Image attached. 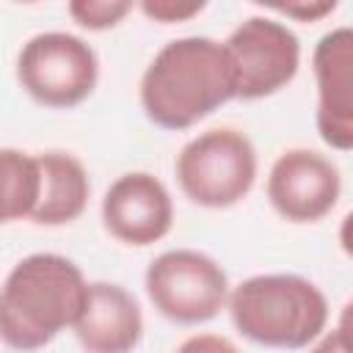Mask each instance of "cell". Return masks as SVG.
<instances>
[{
	"instance_id": "15",
	"label": "cell",
	"mask_w": 353,
	"mask_h": 353,
	"mask_svg": "<svg viewBox=\"0 0 353 353\" xmlns=\"http://www.w3.org/2000/svg\"><path fill=\"white\" fill-rule=\"evenodd\" d=\"M138 3H141L143 14L160 25L188 22L207 6V0H138Z\"/></svg>"
},
{
	"instance_id": "1",
	"label": "cell",
	"mask_w": 353,
	"mask_h": 353,
	"mask_svg": "<svg viewBox=\"0 0 353 353\" xmlns=\"http://www.w3.org/2000/svg\"><path fill=\"white\" fill-rule=\"evenodd\" d=\"M234 97V72L223 44L204 36L168 41L141 80L146 116L165 130H185Z\"/></svg>"
},
{
	"instance_id": "16",
	"label": "cell",
	"mask_w": 353,
	"mask_h": 353,
	"mask_svg": "<svg viewBox=\"0 0 353 353\" xmlns=\"http://www.w3.org/2000/svg\"><path fill=\"white\" fill-rule=\"evenodd\" d=\"M251 3L273 8L290 19H298V22H317V19L328 17L339 0H251Z\"/></svg>"
},
{
	"instance_id": "2",
	"label": "cell",
	"mask_w": 353,
	"mask_h": 353,
	"mask_svg": "<svg viewBox=\"0 0 353 353\" xmlns=\"http://www.w3.org/2000/svg\"><path fill=\"white\" fill-rule=\"evenodd\" d=\"M85 279L80 268L58 254H30L0 290V339L17 350H36L74 323Z\"/></svg>"
},
{
	"instance_id": "3",
	"label": "cell",
	"mask_w": 353,
	"mask_h": 353,
	"mask_svg": "<svg viewBox=\"0 0 353 353\" xmlns=\"http://www.w3.org/2000/svg\"><path fill=\"white\" fill-rule=\"evenodd\" d=\"M226 301L234 328L268 347H306L328 320L325 295L292 273L251 276Z\"/></svg>"
},
{
	"instance_id": "17",
	"label": "cell",
	"mask_w": 353,
	"mask_h": 353,
	"mask_svg": "<svg viewBox=\"0 0 353 353\" xmlns=\"http://www.w3.org/2000/svg\"><path fill=\"white\" fill-rule=\"evenodd\" d=\"M17 3H36V0H17Z\"/></svg>"
},
{
	"instance_id": "9",
	"label": "cell",
	"mask_w": 353,
	"mask_h": 353,
	"mask_svg": "<svg viewBox=\"0 0 353 353\" xmlns=\"http://www.w3.org/2000/svg\"><path fill=\"white\" fill-rule=\"evenodd\" d=\"M105 229L127 245H149L168 234L174 204L165 185L143 171L119 176L102 199Z\"/></svg>"
},
{
	"instance_id": "6",
	"label": "cell",
	"mask_w": 353,
	"mask_h": 353,
	"mask_svg": "<svg viewBox=\"0 0 353 353\" xmlns=\"http://www.w3.org/2000/svg\"><path fill=\"white\" fill-rule=\"evenodd\" d=\"M17 77L39 105L74 108L97 85V55L72 33H39L22 47Z\"/></svg>"
},
{
	"instance_id": "7",
	"label": "cell",
	"mask_w": 353,
	"mask_h": 353,
	"mask_svg": "<svg viewBox=\"0 0 353 353\" xmlns=\"http://www.w3.org/2000/svg\"><path fill=\"white\" fill-rule=\"evenodd\" d=\"M232 72H234V97L262 99L284 88L301 61V44L290 28L281 22L251 17L223 44Z\"/></svg>"
},
{
	"instance_id": "14",
	"label": "cell",
	"mask_w": 353,
	"mask_h": 353,
	"mask_svg": "<svg viewBox=\"0 0 353 353\" xmlns=\"http://www.w3.org/2000/svg\"><path fill=\"white\" fill-rule=\"evenodd\" d=\"M135 0H69V14L80 28L88 30H108L119 25L130 11Z\"/></svg>"
},
{
	"instance_id": "4",
	"label": "cell",
	"mask_w": 353,
	"mask_h": 353,
	"mask_svg": "<svg viewBox=\"0 0 353 353\" xmlns=\"http://www.w3.org/2000/svg\"><path fill=\"white\" fill-rule=\"evenodd\" d=\"M176 179L190 201L215 210L232 207L256 179V152L240 130H207L182 146Z\"/></svg>"
},
{
	"instance_id": "10",
	"label": "cell",
	"mask_w": 353,
	"mask_h": 353,
	"mask_svg": "<svg viewBox=\"0 0 353 353\" xmlns=\"http://www.w3.org/2000/svg\"><path fill=\"white\" fill-rule=\"evenodd\" d=\"M350 47L347 28L325 33L314 47L317 77V130L323 141L339 152L353 146V110H350Z\"/></svg>"
},
{
	"instance_id": "8",
	"label": "cell",
	"mask_w": 353,
	"mask_h": 353,
	"mask_svg": "<svg viewBox=\"0 0 353 353\" xmlns=\"http://www.w3.org/2000/svg\"><path fill=\"white\" fill-rule=\"evenodd\" d=\"M339 190V168L312 149L284 152L268 176V199L273 210L292 223H314L328 215Z\"/></svg>"
},
{
	"instance_id": "5",
	"label": "cell",
	"mask_w": 353,
	"mask_h": 353,
	"mask_svg": "<svg viewBox=\"0 0 353 353\" xmlns=\"http://www.w3.org/2000/svg\"><path fill=\"white\" fill-rule=\"evenodd\" d=\"M146 295L152 306L182 325L212 320L229 298L223 268L201 251L176 248L160 254L146 270Z\"/></svg>"
},
{
	"instance_id": "11",
	"label": "cell",
	"mask_w": 353,
	"mask_h": 353,
	"mask_svg": "<svg viewBox=\"0 0 353 353\" xmlns=\"http://www.w3.org/2000/svg\"><path fill=\"white\" fill-rule=\"evenodd\" d=\"M74 334L91 353L132 350L143 334L138 301L119 284L94 281L85 287L83 306L74 317Z\"/></svg>"
},
{
	"instance_id": "13",
	"label": "cell",
	"mask_w": 353,
	"mask_h": 353,
	"mask_svg": "<svg viewBox=\"0 0 353 353\" xmlns=\"http://www.w3.org/2000/svg\"><path fill=\"white\" fill-rule=\"evenodd\" d=\"M39 196V165L36 157L0 149V223L30 215Z\"/></svg>"
},
{
	"instance_id": "12",
	"label": "cell",
	"mask_w": 353,
	"mask_h": 353,
	"mask_svg": "<svg viewBox=\"0 0 353 353\" xmlns=\"http://www.w3.org/2000/svg\"><path fill=\"white\" fill-rule=\"evenodd\" d=\"M39 196L30 218L41 226H61L80 218L88 201V174L83 163L66 152H47L36 157Z\"/></svg>"
}]
</instances>
